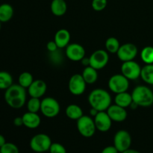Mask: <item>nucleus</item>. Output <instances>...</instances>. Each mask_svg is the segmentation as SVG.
Wrapping results in <instances>:
<instances>
[{
    "mask_svg": "<svg viewBox=\"0 0 153 153\" xmlns=\"http://www.w3.org/2000/svg\"><path fill=\"white\" fill-rule=\"evenodd\" d=\"M86 85L87 83L82 75L74 74L70 77L69 80V91L73 95L80 96L85 93L86 90Z\"/></svg>",
    "mask_w": 153,
    "mask_h": 153,
    "instance_id": "nucleus-11",
    "label": "nucleus"
},
{
    "mask_svg": "<svg viewBox=\"0 0 153 153\" xmlns=\"http://www.w3.org/2000/svg\"><path fill=\"white\" fill-rule=\"evenodd\" d=\"M13 125L15 126H23V120H22V117H16L14 120H13Z\"/></svg>",
    "mask_w": 153,
    "mask_h": 153,
    "instance_id": "nucleus-35",
    "label": "nucleus"
},
{
    "mask_svg": "<svg viewBox=\"0 0 153 153\" xmlns=\"http://www.w3.org/2000/svg\"><path fill=\"white\" fill-rule=\"evenodd\" d=\"M6 103L10 108L19 109L22 108L26 102V91L25 88L18 85H12L5 90L4 96Z\"/></svg>",
    "mask_w": 153,
    "mask_h": 153,
    "instance_id": "nucleus-1",
    "label": "nucleus"
},
{
    "mask_svg": "<svg viewBox=\"0 0 153 153\" xmlns=\"http://www.w3.org/2000/svg\"><path fill=\"white\" fill-rule=\"evenodd\" d=\"M13 85V77L6 71H0V90H7Z\"/></svg>",
    "mask_w": 153,
    "mask_h": 153,
    "instance_id": "nucleus-25",
    "label": "nucleus"
},
{
    "mask_svg": "<svg viewBox=\"0 0 153 153\" xmlns=\"http://www.w3.org/2000/svg\"><path fill=\"white\" fill-rule=\"evenodd\" d=\"M105 46V49L107 52L112 54H117V51L119 50L120 44V42L117 39L111 37L106 40Z\"/></svg>",
    "mask_w": 153,
    "mask_h": 153,
    "instance_id": "nucleus-27",
    "label": "nucleus"
},
{
    "mask_svg": "<svg viewBox=\"0 0 153 153\" xmlns=\"http://www.w3.org/2000/svg\"><path fill=\"white\" fill-rule=\"evenodd\" d=\"M0 153H1V152H0Z\"/></svg>",
    "mask_w": 153,
    "mask_h": 153,
    "instance_id": "nucleus-42",
    "label": "nucleus"
},
{
    "mask_svg": "<svg viewBox=\"0 0 153 153\" xmlns=\"http://www.w3.org/2000/svg\"><path fill=\"white\" fill-rule=\"evenodd\" d=\"M140 58L146 64H153V46H145L140 52Z\"/></svg>",
    "mask_w": 153,
    "mask_h": 153,
    "instance_id": "nucleus-26",
    "label": "nucleus"
},
{
    "mask_svg": "<svg viewBox=\"0 0 153 153\" xmlns=\"http://www.w3.org/2000/svg\"><path fill=\"white\" fill-rule=\"evenodd\" d=\"M140 78L148 85H153V64H146L142 67Z\"/></svg>",
    "mask_w": 153,
    "mask_h": 153,
    "instance_id": "nucleus-24",
    "label": "nucleus"
},
{
    "mask_svg": "<svg viewBox=\"0 0 153 153\" xmlns=\"http://www.w3.org/2000/svg\"><path fill=\"white\" fill-rule=\"evenodd\" d=\"M101 153H119V151L114 146H108L102 150Z\"/></svg>",
    "mask_w": 153,
    "mask_h": 153,
    "instance_id": "nucleus-34",
    "label": "nucleus"
},
{
    "mask_svg": "<svg viewBox=\"0 0 153 153\" xmlns=\"http://www.w3.org/2000/svg\"><path fill=\"white\" fill-rule=\"evenodd\" d=\"M76 126L79 134L87 138L93 137L97 130L94 120L87 115H83L78 120Z\"/></svg>",
    "mask_w": 153,
    "mask_h": 153,
    "instance_id": "nucleus-5",
    "label": "nucleus"
},
{
    "mask_svg": "<svg viewBox=\"0 0 153 153\" xmlns=\"http://www.w3.org/2000/svg\"><path fill=\"white\" fill-rule=\"evenodd\" d=\"M46 49H48L49 52H55L58 49V47L57 46L56 43L55 42V40H51V41L48 42L47 44H46Z\"/></svg>",
    "mask_w": 153,
    "mask_h": 153,
    "instance_id": "nucleus-33",
    "label": "nucleus"
},
{
    "mask_svg": "<svg viewBox=\"0 0 153 153\" xmlns=\"http://www.w3.org/2000/svg\"><path fill=\"white\" fill-rule=\"evenodd\" d=\"M97 130L101 132L109 131L112 125V120L106 111H99L94 117Z\"/></svg>",
    "mask_w": 153,
    "mask_h": 153,
    "instance_id": "nucleus-14",
    "label": "nucleus"
},
{
    "mask_svg": "<svg viewBox=\"0 0 153 153\" xmlns=\"http://www.w3.org/2000/svg\"><path fill=\"white\" fill-rule=\"evenodd\" d=\"M46 90H47V85L46 82L41 79H37L34 80L32 84L28 87V92L31 97L40 99L46 94Z\"/></svg>",
    "mask_w": 153,
    "mask_h": 153,
    "instance_id": "nucleus-15",
    "label": "nucleus"
},
{
    "mask_svg": "<svg viewBox=\"0 0 153 153\" xmlns=\"http://www.w3.org/2000/svg\"><path fill=\"white\" fill-rule=\"evenodd\" d=\"M131 142L132 139L131 134L126 130H120L114 137V146L120 153L129 149L131 147Z\"/></svg>",
    "mask_w": 153,
    "mask_h": 153,
    "instance_id": "nucleus-8",
    "label": "nucleus"
},
{
    "mask_svg": "<svg viewBox=\"0 0 153 153\" xmlns=\"http://www.w3.org/2000/svg\"><path fill=\"white\" fill-rule=\"evenodd\" d=\"M128 79L123 74H115L110 78L108 81V88L115 94L126 92L129 87Z\"/></svg>",
    "mask_w": 153,
    "mask_h": 153,
    "instance_id": "nucleus-7",
    "label": "nucleus"
},
{
    "mask_svg": "<svg viewBox=\"0 0 153 153\" xmlns=\"http://www.w3.org/2000/svg\"><path fill=\"white\" fill-rule=\"evenodd\" d=\"M121 73L128 80H135L140 77L141 67L134 60L125 61L121 66Z\"/></svg>",
    "mask_w": 153,
    "mask_h": 153,
    "instance_id": "nucleus-9",
    "label": "nucleus"
},
{
    "mask_svg": "<svg viewBox=\"0 0 153 153\" xmlns=\"http://www.w3.org/2000/svg\"><path fill=\"white\" fill-rule=\"evenodd\" d=\"M138 52L137 47L133 43H125L120 46L119 50L117 52V57L123 62L133 61L136 58Z\"/></svg>",
    "mask_w": 153,
    "mask_h": 153,
    "instance_id": "nucleus-12",
    "label": "nucleus"
},
{
    "mask_svg": "<svg viewBox=\"0 0 153 153\" xmlns=\"http://www.w3.org/2000/svg\"><path fill=\"white\" fill-rule=\"evenodd\" d=\"M5 143H6L5 138H4V137L2 135V134H0V148H1Z\"/></svg>",
    "mask_w": 153,
    "mask_h": 153,
    "instance_id": "nucleus-38",
    "label": "nucleus"
},
{
    "mask_svg": "<svg viewBox=\"0 0 153 153\" xmlns=\"http://www.w3.org/2000/svg\"><path fill=\"white\" fill-rule=\"evenodd\" d=\"M134 102L140 107H149L153 104V91L144 85H139L134 88L131 93Z\"/></svg>",
    "mask_w": 153,
    "mask_h": 153,
    "instance_id": "nucleus-3",
    "label": "nucleus"
},
{
    "mask_svg": "<svg viewBox=\"0 0 153 153\" xmlns=\"http://www.w3.org/2000/svg\"><path fill=\"white\" fill-rule=\"evenodd\" d=\"M13 16V8L10 4L4 3L0 4V22H7Z\"/></svg>",
    "mask_w": 153,
    "mask_h": 153,
    "instance_id": "nucleus-23",
    "label": "nucleus"
},
{
    "mask_svg": "<svg viewBox=\"0 0 153 153\" xmlns=\"http://www.w3.org/2000/svg\"><path fill=\"white\" fill-rule=\"evenodd\" d=\"M1 22H0V30H1Z\"/></svg>",
    "mask_w": 153,
    "mask_h": 153,
    "instance_id": "nucleus-40",
    "label": "nucleus"
},
{
    "mask_svg": "<svg viewBox=\"0 0 153 153\" xmlns=\"http://www.w3.org/2000/svg\"><path fill=\"white\" fill-rule=\"evenodd\" d=\"M51 12L56 16L64 15L67 10V4L64 0H52L50 4Z\"/></svg>",
    "mask_w": 153,
    "mask_h": 153,
    "instance_id": "nucleus-19",
    "label": "nucleus"
},
{
    "mask_svg": "<svg viewBox=\"0 0 153 153\" xmlns=\"http://www.w3.org/2000/svg\"><path fill=\"white\" fill-rule=\"evenodd\" d=\"M34 153H42V152H34Z\"/></svg>",
    "mask_w": 153,
    "mask_h": 153,
    "instance_id": "nucleus-41",
    "label": "nucleus"
},
{
    "mask_svg": "<svg viewBox=\"0 0 153 153\" xmlns=\"http://www.w3.org/2000/svg\"><path fill=\"white\" fill-rule=\"evenodd\" d=\"M107 0H92L91 6L96 11H102L107 7Z\"/></svg>",
    "mask_w": 153,
    "mask_h": 153,
    "instance_id": "nucleus-31",
    "label": "nucleus"
},
{
    "mask_svg": "<svg viewBox=\"0 0 153 153\" xmlns=\"http://www.w3.org/2000/svg\"><path fill=\"white\" fill-rule=\"evenodd\" d=\"M90 66L96 70H101L108 64L109 55L107 51L99 49L95 51L90 56Z\"/></svg>",
    "mask_w": 153,
    "mask_h": 153,
    "instance_id": "nucleus-10",
    "label": "nucleus"
},
{
    "mask_svg": "<svg viewBox=\"0 0 153 153\" xmlns=\"http://www.w3.org/2000/svg\"><path fill=\"white\" fill-rule=\"evenodd\" d=\"M81 61H82V65L85 66V67H88V66H90V58H85H85H84Z\"/></svg>",
    "mask_w": 153,
    "mask_h": 153,
    "instance_id": "nucleus-36",
    "label": "nucleus"
},
{
    "mask_svg": "<svg viewBox=\"0 0 153 153\" xmlns=\"http://www.w3.org/2000/svg\"><path fill=\"white\" fill-rule=\"evenodd\" d=\"M1 153H19V148L16 144L10 142H6L1 148H0Z\"/></svg>",
    "mask_w": 153,
    "mask_h": 153,
    "instance_id": "nucleus-30",
    "label": "nucleus"
},
{
    "mask_svg": "<svg viewBox=\"0 0 153 153\" xmlns=\"http://www.w3.org/2000/svg\"><path fill=\"white\" fill-rule=\"evenodd\" d=\"M121 153H140L139 151L136 150V149H131V148H129V149H126V150L123 151V152Z\"/></svg>",
    "mask_w": 153,
    "mask_h": 153,
    "instance_id": "nucleus-37",
    "label": "nucleus"
},
{
    "mask_svg": "<svg viewBox=\"0 0 153 153\" xmlns=\"http://www.w3.org/2000/svg\"><path fill=\"white\" fill-rule=\"evenodd\" d=\"M52 143V140L49 135L40 133L31 137L29 146L33 152L45 153L49 150Z\"/></svg>",
    "mask_w": 153,
    "mask_h": 153,
    "instance_id": "nucleus-4",
    "label": "nucleus"
},
{
    "mask_svg": "<svg viewBox=\"0 0 153 153\" xmlns=\"http://www.w3.org/2000/svg\"><path fill=\"white\" fill-rule=\"evenodd\" d=\"M49 153H67V149L59 143H52L49 148Z\"/></svg>",
    "mask_w": 153,
    "mask_h": 153,
    "instance_id": "nucleus-32",
    "label": "nucleus"
},
{
    "mask_svg": "<svg viewBox=\"0 0 153 153\" xmlns=\"http://www.w3.org/2000/svg\"><path fill=\"white\" fill-rule=\"evenodd\" d=\"M106 112L111 120L114 122H123L127 118V111L125 108H123L116 104L111 105Z\"/></svg>",
    "mask_w": 153,
    "mask_h": 153,
    "instance_id": "nucleus-16",
    "label": "nucleus"
},
{
    "mask_svg": "<svg viewBox=\"0 0 153 153\" xmlns=\"http://www.w3.org/2000/svg\"><path fill=\"white\" fill-rule=\"evenodd\" d=\"M34 82L32 75L28 72H23L19 75L18 78V82L20 86L24 88H28V87Z\"/></svg>",
    "mask_w": 153,
    "mask_h": 153,
    "instance_id": "nucleus-28",
    "label": "nucleus"
},
{
    "mask_svg": "<svg viewBox=\"0 0 153 153\" xmlns=\"http://www.w3.org/2000/svg\"><path fill=\"white\" fill-rule=\"evenodd\" d=\"M114 102L116 105L123 108H125L129 107L133 102L131 94H128L127 91L117 94L114 98Z\"/></svg>",
    "mask_w": 153,
    "mask_h": 153,
    "instance_id": "nucleus-20",
    "label": "nucleus"
},
{
    "mask_svg": "<svg viewBox=\"0 0 153 153\" xmlns=\"http://www.w3.org/2000/svg\"><path fill=\"white\" fill-rule=\"evenodd\" d=\"M23 120V126L31 129L37 128L41 123V119L37 113L27 112L22 116Z\"/></svg>",
    "mask_w": 153,
    "mask_h": 153,
    "instance_id": "nucleus-17",
    "label": "nucleus"
},
{
    "mask_svg": "<svg viewBox=\"0 0 153 153\" xmlns=\"http://www.w3.org/2000/svg\"><path fill=\"white\" fill-rule=\"evenodd\" d=\"M66 115L69 119L77 121L83 116V111L78 105H69L66 108Z\"/></svg>",
    "mask_w": 153,
    "mask_h": 153,
    "instance_id": "nucleus-22",
    "label": "nucleus"
},
{
    "mask_svg": "<svg viewBox=\"0 0 153 153\" xmlns=\"http://www.w3.org/2000/svg\"><path fill=\"white\" fill-rule=\"evenodd\" d=\"M40 105H41V101L40 99L31 97V99L27 102V109L29 112L37 113L39 111H40Z\"/></svg>",
    "mask_w": 153,
    "mask_h": 153,
    "instance_id": "nucleus-29",
    "label": "nucleus"
},
{
    "mask_svg": "<svg viewBox=\"0 0 153 153\" xmlns=\"http://www.w3.org/2000/svg\"><path fill=\"white\" fill-rule=\"evenodd\" d=\"M98 111L97 110V109H95V108H91V115L92 117H96V115L97 114H98Z\"/></svg>",
    "mask_w": 153,
    "mask_h": 153,
    "instance_id": "nucleus-39",
    "label": "nucleus"
},
{
    "mask_svg": "<svg viewBox=\"0 0 153 153\" xmlns=\"http://www.w3.org/2000/svg\"><path fill=\"white\" fill-rule=\"evenodd\" d=\"M88 102L98 111H105L111 105V97L105 90L97 88L89 94Z\"/></svg>",
    "mask_w": 153,
    "mask_h": 153,
    "instance_id": "nucleus-2",
    "label": "nucleus"
},
{
    "mask_svg": "<svg viewBox=\"0 0 153 153\" xmlns=\"http://www.w3.org/2000/svg\"><path fill=\"white\" fill-rule=\"evenodd\" d=\"M60 104L55 99L52 97H46L41 101L40 111L46 117H55L60 113Z\"/></svg>",
    "mask_w": 153,
    "mask_h": 153,
    "instance_id": "nucleus-6",
    "label": "nucleus"
},
{
    "mask_svg": "<svg viewBox=\"0 0 153 153\" xmlns=\"http://www.w3.org/2000/svg\"><path fill=\"white\" fill-rule=\"evenodd\" d=\"M66 55L73 61H81L85 56V49L79 43H71L66 47Z\"/></svg>",
    "mask_w": 153,
    "mask_h": 153,
    "instance_id": "nucleus-13",
    "label": "nucleus"
},
{
    "mask_svg": "<svg viewBox=\"0 0 153 153\" xmlns=\"http://www.w3.org/2000/svg\"><path fill=\"white\" fill-rule=\"evenodd\" d=\"M70 37H70V34L68 30L65 28H61L55 33L54 40L59 49H63V48L67 47L69 45Z\"/></svg>",
    "mask_w": 153,
    "mask_h": 153,
    "instance_id": "nucleus-18",
    "label": "nucleus"
},
{
    "mask_svg": "<svg viewBox=\"0 0 153 153\" xmlns=\"http://www.w3.org/2000/svg\"><path fill=\"white\" fill-rule=\"evenodd\" d=\"M82 77L85 79V82L88 85H93L95 83L98 79V73H97V70L94 69V67L88 66V67H85L84 69L83 72L82 74Z\"/></svg>",
    "mask_w": 153,
    "mask_h": 153,
    "instance_id": "nucleus-21",
    "label": "nucleus"
}]
</instances>
